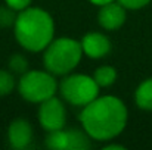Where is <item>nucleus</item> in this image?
<instances>
[{
    "mask_svg": "<svg viewBox=\"0 0 152 150\" xmlns=\"http://www.w3.org/2000/svg\"><path fill=\"white\" fill-rule=\"evenodd\" d=\"M13 28L18 43L28 51L45 50L53 40V19L40 7H27L21 10L16 16Z\"/></svg>",
    "mask_w": 152,
    "mask_h": 150,
    "instance_id": "2",
    "label": "nucleus"
},
{
    "mask_svg": "<svg viewBox=\"0 0 152 150\" xmlns=\"http://www.w3.org/2000/svg\"><path fill=\"white\" fill-rule=\"evenodd\" d=\"M4 1L9 7H12L16 12H21V10L27 9L30 6V3H31V0H4Z\"/></svg>",
    "mask_w": 152,
    "mask_h": 150,
    "instance_id": "17",
    "label": "nucleus"
},
{
    "mask_svg": "<svg viewBox=\"0 0 152 150\" xmlns=\"http://www.w3.org/2000/svg\"><path fill=\"white\" fill-rule=\"evenodd\" d=\"M9 68L13 71V72H18V74H24L27 72V68H28V62L24 56L21 54H13L9 60Z\"/></svg>",
    "mask_w": 152,
    "mask_h": 150,
    "instance_id": "14",
    "label": "nucleus"
},
{
    "mask_svg": "<svg viewBox=\"0 0 152 150\" xmlns=\"http://www.w3.org/2000/svg\"><path fill=\"white\" fill-rule=\"evenodd\" d=\"M39 121L46 131H55L65 127L66 115L62 101L55 96L40 103Z\"/></svg>",
    "mask_w": 152,
    "mask_h": 150,
    "instance_id": "6",
    "label": "nucleus"
},
{
    "mask_svg": "<svg viewBox=\"0 0 152 150\" xmlns=\"http://www.w3.org/2000/svg\"><path fill=\"white\" fill-rule=\"evenodd\" d=\"M136 104L143 110H152V78L145 80L134 93Z\"/></svg>",
    "mask_w": 152,
    "mask_h": 150,
    "instance_id": "10",
    "label": "nucleus"
},
{
    "mask_svg": "<svg viewBox=\"0 0 152 150\" xmlns=\"http://www.w3.org/2000/svg\"><path fill=\"white\" fill-rule=\"evenodd\" d=\"M80 43L83 47V53L92 59H101L105 54H108L111 50L109 38L105 34L95 33V31L86 34Z\"/></svg>",
    "mask_w": 152,
    "mask_h": 150,
    "instance_id": "9",
    "label": "nucleus"
},
{
    "mask_svg": "<svg viewBox=\"0 0 152 150\" xmlns=\"http://www.w3.org/2000/svg\"><path fill=\"white\" fill-rule=\"evenodd\" d=\"M80 122L90 138L106 141L123 133L127 124V107L115 96L96 97L83 106Z\"/></svg>",
    "mask_w": 152,
    "mask_h": 150,
    "instance_id": "1",
    "label": "nucleus"
},
{
    "mask_svg": "<svg viewBox=\"0 0 152 150\" xmlns=\"http://www.w3.org/2000/svg\"><path fill=\"white\" fill-rule=\"evenodd\" d=\"M9 144L13 149H27L33 140V128L31 124L25 119H15L7 130Z\"/></svg>",
    "mask_w": 152,
    "mask_h": 150,
    "instance_id": "8",
    "label": "nucleus"
},
{
    "mask_svg": "<svg viewBox=\"0 0 152 150\" xmlns=\"http://www.w3.org/2000/svg\"><path fill=\"white\" fill-rule=\"evenodd\" d=\"M15 88V78L7 71H0V96L9 94Z\"/></svg>",
    "mask_w": 152,
    "mask_h": 150,
    "instance_id": "13",
    "label": "nucleus"
},
{
    "mask_svg": "<svg viewBox=\"0 0 152 150\" xmlns=\"http://www.w3.org/2000/svg\"><path fill=\"white\" fill-rule=\"evenodd\" d=\"M93 78L99 87H109L117 80V71L112 66H101L95 71Z\"/></svg>",
    "mask_w": 152,
    "mask_h": 150,
    "instance_id": "12",
    "label": "nucleus"
},
{
    "mask_svg": "<svg viewBox=\"0 0 152 150\" xmlns=\"http://www.w3.org/2000/svg\"><path fill=\"white\" fill-rule=\"evenodd\" d=\"M62 97L74 106H86L99 96V86L93 77L83 74H72L62 80L61 86Z\"/></svg>",
    "mask_w": 152,
    "mask_h": 150,
    "instance_id": "5",
    "label": "nucleus"
},
{
    "mask_svg": "<svg viewBox=\"0 0 152 150\" xmlns=\"http://www.w3.org/2000/svg\"><path fill=\"white\" fill-rule=\"evenodd\" d=\"M98 19L105 30H117L126 22V7L115 0L106 3L101 6Z\"/></svg>",
    "mask_w": 152,
    "mask_h": 150,
    "instance_id": "7",
    "label": "nucleus"
},
{
    "mask_svg": "<svg viewBox=\"0 0 152 150\" xmlns=\"http://www.w3.org/2000/svg\"><path fill=\"white\" fill-rule=\"evenodd\" d=\"M18 88L19 94L25 100L31 103H42L55 96L58 83L49 71H27L22 74Z\"/></svg>",
    "mask_w": 152,
    "mask_h": 150,
    "instance_id": "4",
    "label": "nucleus"
},
{
    "mask_svg": "<svg viewBox=\"0 0 152 150\" xmlns=\"http://www.w3.org/2000/svg\"><path fill=\"white\" fill-rule=\"evenodd\" d=\"M117 1L121 3L126 9H133V10H136V9H140V7L146 6L151 0H117Z\"/></svg>",
    "mask_w": 152,
    "mask_h": 150,
    "instance_id": "16",
    "label": "nucleus"
},
{
    "mask_svg": "<svg viewBox=\"0 0 152 150\" xmlns=\"http://www.w3.org/2000/svg\"><path fill=\"white\" fill-rule=\"evenodd\" d=\"M46 146L55 150H69V133L68 130H55L49 131L46 137Z\"/></svg>",
    "mask_w": 152,
    "mask_h": 150,
    "instance_id": "11",
    "label": "nucleus"
},
{
    "mask_svg": "<svg viewBox=\"0 0 152 150\" xmlns=\"http://www.w3.org/2000/svg\"><path fill=\"white\" fill-rule=\"evenodd\" d=\"M15 12L16 10H13L9 6L0 7V27H10V25H13L15 21H16Z\"/></svg>",
    "mask_w": 152,
    "mask_h": 150,
    "instance_id": "15",
    "label": "nucleus"
},
{
    "mask_svg": "<svg viewBox=\"0 0 152 150\" xmlns=\"http://www.w3.org/2000/svg\"><path fill=\"white\" fill-rule=\"evenodd\" d=\"M111 149H118V150H123L124 149V146H120V144H108L105 150H111Z\"/></svg>",
    "mask_w": 152,
    "mask_h": 150,
    "instance_id": "19",
    "label": "nucleus"
},
{
    "mask_svg": "<svg viewBox=\"0 0 152 150\" xmlns=\"http://www.w3.org/2000/svg\"><path fill=\"white\" fill-rule=\"evenodd\" d=\"M83 56L81 43L68 37L52 40L45 49V66L53 75H66L80 63Z\"/></svg>",
    "mask_w": 152,
    "mask_h": 150,
    "instance_id": "3",
    "label": "nucleus"
},
{
    "mask_svg": "<svg viewBox=\"0 0 152 150\" xmlns=\"http://www.w3.org/2000/svg\"><path fill=\"white\" fill-rule=\"evenodd\" d=\"M89 1H92V3L96 4V6H103V4L111 3V1H114V0H89Z\"/></svg>",
    "mask_w": 152,
    "mask_h": 150,
    "instance_id": "18",
    "label": "nucleus"
}]
</instances>
